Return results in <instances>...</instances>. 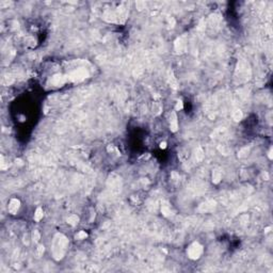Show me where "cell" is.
<instances>
[{
	"instance_id": "obj_1",
	"label": "cell",
	"mask_w": 273,
	"mask_h": 273,
	"mask_svg": "<svg viewBox=\"0 0 273 273\" xmlns=\"http://www.w3.org/2000/svg\"><path fill=\"white\" fill-rule=\"evenodd\" d=\"M66 247H67L66 238L61 234L57 235L53 241V254L56 256V259H61L63 257Z\"/></svg>"
},
{
	"instance_id": "obj_2",
	"label": "cell",
	"mask_w": 273,
	"mask_h": 273,
	"mask_svg": "<svg viewBox=\"0 0 273 273\" xmlns=\"http://www.w3.org/2000/svg\"><path fill=\"white\" fill-rule=\"evenodd\" d=\"M202 251H203L202 247H201L199 243L195 242V243H193L192 245H190V248L188 249V255H189L190 258L196 259V258H199V257L201 256Z\"/></svg>"
},
{
	"instance_id": "obj_3",
	"label": "cell",
	"mask_w": 273,
	"mask_h": 273,
	"mask_svg": "<svg viewBox=\"0 0 273 273\" xmlns=\"http://www.w3.org/2000/svg\"><path fill=\"white\" fill-rule=\"evenodd\" d=\"M19 208V201L17 200H12L10 205H9V210L12 212V213H15Z\"/></svg>"
},
{
	"instance_id": "obj_4",
	"label": "cell",
	"mask_w": 273,
	"mask_h": 273,
	"mask_svg": "<svg viewBox=\"0 0 273 273\" xmlns=\"http://www.w3.org/2000/svg\"><path fill=\"white\" fill-rule=\"evenodd\" d=\"M212 178H213V181H214V182H219V181H220V179H221V173L219 172V170H214V171H213Z\"/></svg>"
},
{
	"instance_id": "obj_5",
	"label": "cell",
	"mask_w": 273,
	"mask_h": 273,
	"mask_svg": "<svg viewBox=\"0 0 273 273\" xmlns=\"http://www.w3.org/2000/svg\"><path fill=\"white\" fill-rule=\"evenodd\" d=\"M42 218H43V210L41 208H37L35 213H34V220L35 221H40Z\"/></svg>"
},
{
	"instance_id": "obj_6",
	"label": "cell",
	"mask_w": 273,
	"mask_h": 273,
	"mask_svg": "<svg viewBox=\"0 0 273 273\" xmlns=\"http://www.w3.org/2000/svg\"><path fill=\"white\" fill-rule=\"evenodd\" d=\"M171 128H172V130H173V131H176V130H177V121H176V116H175V114H174V113L172 114Z\"/></svg>"
},
{
	"instance_id": "obj_7",
	"label": "cell",
	"mask_w": 273,
	"mask_h": 273,
	"mask_svg": "<svg viewBox=\"0 0 273 273\" xmlns=\"http://www.w3.org/2000/svg\"><path fill=\"white\" fill-rule=\"evenodd\" d=\"M68 221H69L70 224H76V223L78 222V218H77L76 215H72L69 219H68Z\"/></svg>"
},
{
	"instance_id": "obj_8",
	"label": "cell",
	"mask_w": 273,
	"mask_h": 273,
	"mask_svg": "<svg viewBox=\"0 0 273 273\" xmlns=\"http://www.w3.org/2000/svg\"><path fill=\"white\" fill-rule=\"evenodd\" d=\"M87 237V234L84 233V232H81V233H79L77 236H76V238H78V239H84Z\"/></svg>"
},
{
	"instance_id": "obj_9",
	"label": "cell",
	"mask_w": 273,
	"mask_h": 273,
	"mask_svg": "<svg viewBox=\"0 0 273 273\" xmlns=\"http://www.w3.org/2000/svg\"><path fill=\"white\" fill-rule=\"evenodd\" d=\"M33 239H35V241H37L40 239V235L37 234V232H34L33 233Z\"/></svg>"
}]
</instances>
